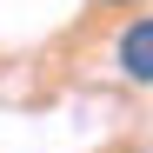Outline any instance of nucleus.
<instances>
[{
    "instance_id": "nucleus-1",
    "label": "nucleus",
    "mask_w": 153,
    "mask_h": 153,
    "mask_svg": "<svg viewBox=\"0 0 153 153\" xmlns=\"http://www.w3.org/2000/svg\"><path fill=\"white\" fill-rule=\"evenodd\" d=\"M113 60H120V73H126V80L153 87V13H146V20H133V27L113 40Z\"/></svg>"
},
{
    "instance_id": "nucleus-2",
    "label": "nucleus",
    "mask_w": 153,
    "mask_h": 153,
    "mask_svg": "<svg viewBox=\"0 0 153 153\" xmlns=\"http://www.w3.org/2000/svg\"><path fill=\"white\" fill-rule=\"evenodd\" d=\"M107 7H133V0H107Z\"/></svg>"
}]
</instances>
